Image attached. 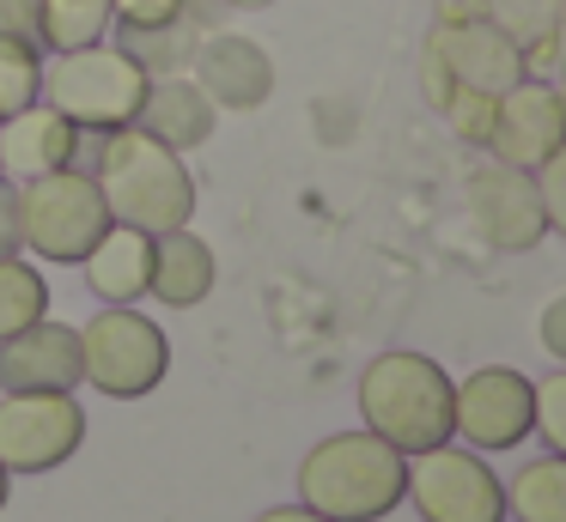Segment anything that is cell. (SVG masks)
I'll use <instances>...</instances> for the list:
<instances>
[{
	"label": "cell",
	"mask_w": 566,
	"mask_h": 522,
	"mask_svg": "<svg viewBox=\"0 0 566 522\" xmlns=\"http://www.w3.org/2000/svg\"><path fill=\"white\" fill-rule=\"evenodd\" d=\"M451 407H457V383L427 352L396 347L359 371V419L402 456L451 444Z\"/></svg>",
	"instance_id": "3957f363"
},
{
	"label": "cell",
	"mask_w": 566,
	"mask_h": 522,
	"mask_svg": "<svg viewBox=\"0 0 566 522\" xmlns=\"http://www.w3.org/2000/svg\"><path fill=\"white\" fill-rule=\"evenodd\" d=\"M7 492H13V473L0 468V504H7Z\"/></svg>",
	"instance_id": "d590c367"
},
{
	"label": "cell",
	"mask_w": 566,
	"mask_h": 522,
	"mask_svg": "<svg viewBox=\"0 0 566 522\" xmlns=\"http://www.w3.org/2000/svg\"><path fill=\"white\" fill-rule=\"evenodd\" d=\"M0 182H7V177H0Z\"/></svg>",
	"instance_id": "8d00e7d4"
},
{
	"label": "cell",
	"mask_w": 566,
	"mask_h": 522,
	"mask_svg": "<svg viewBox=\"0 0 566 522\" xmlns=\"http://www.w3.org/2000/svg\"><path fill=\"white\" fill-rule=\"evenodd\" d=\"M536 334H542V347H548V359H560V364H566V291H560V298L542 303Z\"/></svg>",
	"instance_id": "f546056e"
},
{
	"label": "cell",
	"mask_w": 566,
	"mask_h": 522,
	"mask_svg": "<svg viewBox=\"0 0 566 522\" xmlns=\"http://www.w3.org/2000/svg\"><path fill=\"white\" fill-rule=\"evenodd\" d=\"M189 79L208 92L213 109H262L274 97V55L256 36L213 31V36H196Z\"/></svg>",
	"instance_id": "5bb4252c"
},
{
	"label": "cell",
	"mask_w": 566,
	"mask_h": 522,
	"mask_svg": "<svg viewBox=\"0 0 566 522\" xmlns=\"http://www.w3.org/2000/svg\"><path fill=\"white\" fill-rule=\"evenodd\" d=\"M536 425V383L512 364H481L457 383L451 407V437H463L469 449H517Z\"/></svg>",
	"instance_id": "30bf717a"
},
{
	"label": "cell",
	"mask_w": 566,
	"mask_h": 522,
	"mask_svg": "<svg viewBox=\"0 0 566 522\" xmlns=\"http://www.w3.org/2000/svg\"><path fill=\"white\" fill-rule=\"evenodd\" d=\"M111 206V225H135L147 237L177 231L196 219V177H189L184 152L159 146L153 134H140L135 121L116 134H98V164H92Z\"/></svg>",
	"instance_id": "6da1fadb"
},
{
	"label": "cell",
	"mask_w": 566,
	"mask_h": 522,
	"mask_svg": "<svg viewBox=\"0 0 566 522\" xmlns=\"http://www.w3.org/2000/svg\"><path fill=\"white\" fill-rule=\"evenodd\" d=\"M220 7H232V12H269L274 0H220Z\"/></svg>",
	"instance_id": "836d02e7"
},
{
	"label": "cell",
	"mask_w": 566,
	"mask_h": 522,
	"mask_svg": "<svg viewBox=\"0 0 566 522\" xmlns=\"http://www.w3.org/2000/svg\"><path fill=\"white\" fill-rule=\"evenodd\" d=\"M530 432L542 437L548 456H566V371H548L536 383V425Z\"/></svg>",
	"instance_id": "484cf974"
},
{
	"label": "cell",
	"mask_w": 566,
	"mask_h": 522,
	"mask_svg": "<svg viewBox=\"0 0 566 522\" xmlns=\"http://www.w3.org/2000/svg\"><path fill=\"white\" fill-rule=\"evenodd\" d=\"M38 97H43V49L19 43V36H0V121L19 116Z\"/></svg>",
	"instance_id": "cb8c5ba5"
},
{
	"label": "cell",
	"mask_w": 566,
	"mask_h": 522,
	"mask_svg": "<svg viewBox=\"0 0 566 522\" xmlns=\"http://www.w3.org/2000/svg\"><path fill=\"white\" fill-rule=\"evenodd\" d=\"M256 522H329V516H317L311 504H274V510H262Z\"/></svg>",
	"instance_id": "1f68e13d"
},
{
	"label": "cell",
	"mask_w": 566,
	"mask_h": 522,
	"mask_svg": "<svg viewBox=\"0 0 566 522\" xmlns=\"http://www.w3.org/2000/svg\"><path fill=\"white\" fill-rule=\"evenodd\" d=\"M50 316V279L25 255H0V340Z\"/></svg>",
	"instance_id": "7402d4cb"
},
{
	"label": "cell",
	"mask_w": 566,
	"mask_h": 522,
	"mask_svg": "<svg viewBox=\"0 0 566 522\" xmlns=\"http://www.w3.org/2000/svg\"><path fill=\"white\" fill-rule=\"evenodd\" d=\"M536 194H542V219H548V231L566 237V146L548 158V164H536Z\"/></svg>",
	"instance_id": "4316f807"
},
{
	"label": "cell",
	"mask_w": 566,
	"mask_h": 522,
	"mask_svg": "<svg viewBox=\"0 0 566 522\" xmlns=\"http://www.w3.org/2000/svg\"><path fill=\"white\" fill-rule=\"evenodd\" d=\"M171 371V340L135 303H104L80 328V376L111 401H140Z\"/></svg>",
	"instance_id": "8992f818"
},
{
	"label": "cell",
	"mask_w": 566,
	"mask_h": 522,
	"mask_svg": "<svg viewBox=\"0 0 566 522\" xmlns=\"http://www.w3.org/2000/svg\"><path fill=\"white\" fill-rule=\"evenodd\" d=\"M74 152H80V128L62 116V109L43 104V97L0 121V177L7 182L50 177V170L74 164Z\"/></svg>",
	"instance_id": "9a60e30c"
},
{
	"label": "cell",
	"mask_w": 566,
	"mask_h": 522,
	"mask_svg": "<svg viewBox=\"0 0 566 522\" xmlns=\"http://www.w3.org/2000/svg\"><path fill=\"white\" fill-rule=\"evenodd\" d=\"M116 24L111 0H43L38 12V49L43 55H67V49L104 43Z\"/></svg>",
	"instance_id": "44dd1931"
},
{
	"label": "cell",
	"mask_w": 566,
	"mask_h": 522,
	"mask_svg": "<svg viewBox=\"0 0 566 522\" xmlns=\"http://www.w3.org/2000/svg\"><path fill=\"white\" fill-rule=\"evenodd\" d=\"M566 146V109L554 97V79H517L512 92L493 104V134L481 152L500 158V164H517V170H536L548 164L554 152Z\"/></svg>",
	"instance_id": "7c38bea8"
},
{
	"label": "cell",
	"mask_w": 566,
	"mask_h": 522,
	"mask_svg": "<svg viewBox=\"0 0 566 522\" xmlns=\"http://www.w3.org/2000/svg\"><path fill=\"white\" fill-rule=\"evenodd\" d=\"M38 12H43V0H0V36L38 43Z\"/></svg>",
	"instance_id": "f1b7e54d"
},
{
	"label": "cell",
	"mask_w": 566,
	"mask_h": 522,
	"mask_svg": "<svg viewBox=\"0 0 566 522\" xmlns=\"http://www.w3.org/2000/svg\"><path fill=\"white\" fill-rule=\"evenodd\" d=\"M427 49L444 67V79L463 85V92H481V97H505L517 79H530L517 43L493 19H451V24L432 19Z\"/></svg>",
	"instance_id": "8fae6325"
},
{
	"label": "cell",
	"mask_w": 566,
	"mask_h": 522,
	"mask_svg": "<svg viewBox=\"0 0 566 522\" xmlns=\"http://www.w3.org/2000/svg\"><path fill=\"white\" fill-rule=\"evenodd\" d=\"M116 24L123 31H153V24H171L189 12V0H111Z\"/></svg>",
	"instance_id": "83f0119b"
},
{
	"label": "cell",
	"mask_w": 566,
	"mask_h": 522,
	"mask_svg": "<svg viewBox=\"0 0 566 522\" xmlns=\"http://www.w3.org/2000/svg\"><path fill=\"white\" fill-rule=\"evenodd\" d=\"M439 19H488V0H439Z\"/></svg>",
	"instance_id": "d6a6232c"
},
{
	"label": "cell",
	"mask_w": 566,
	"mask_h": 522,
	"mask_svg": "<svg viewBox=\"0 0 566 522\" xmlns=\"http://www.w3.org/2000/svg\"><path fill=\"white\" fill-rule=\"evenodd\" d=\"M80 383V328L43 316L0 340V395H74Z\"/></svg>",
	"instance_id": "4fadbf2b"
},
{
	"label": "cell",
	"mask_w": 566,
	"mask_h": 522,
	"mask_svg": "<svg viewBox=\"0 0 566 522\" xmlns=\"http://www.w3.org/2000/svg\"><path fill=\"white\" fill-rule=\"evenodd\" d=\"M493 104H500V97H481V92H463V85H457L451 97H444V128L457 134V140L463 146H488V134H493Z\"/></svg>",
	"instance_id": "d4e9b609"
},
{
	"label": "cell",
	"mask_w": 566,
	"mask_h": 522,
	"mask_svg": "<svg viewBox=\"0 0 566 522\" xmlns=\"http://www.w3.org/2000/svg\"><path fill=\"white\" fill-rule=\"evenodd\" d=\"M220 279V262H213L208 237H196L189 225L159 231L153 237V274H147V298H159L165 310H196L201 298Z\"/></svg>",
	"instance_id": "e0dca14e"
},
{
	"label": "cell",
	"mask_w": 566,
	"mask_h": 522,
	"mask_svg": "<svg viewBox=\"0 0 566 522\" xmlns=\"http://www.w3.org/2000/svg\"><path fill=\"white\" fill-rule=\"evenodd\" d=\"M505 516L512 522H566V456H530L505 480Z\"/></svg>",
	"instance_id": "ffe728a7"
},
{
	"label": "cell",
	"mask_w": 566,
	"mask_h": 522,
	"mask_svg": "<svg viewBox=\"0 0 566 522\" xmlns=\"http://www.w3.org/2000/svg\"><path fill=\"white\" fill-rule=\"evenodd\" d=\"M19 189L13 182H0V255H19Z\"/></svg>",
	"instance_id": "4dcf8cb0"
},
{
	"label": "cell",
	"mask_w": 566,
	"mask_h": 522,
	"mask_svg": "<svg viewBox=\"0 0 566 522\" xmlns=\"http://www.w3.org/2000/svg\"><path fill=\"white\" fill-rule=\"evenodd\" d=\"M408 504L420 522H505V486L469 444H439L408 456Z\"/></svg>",
	"instance_id": "52a82bcc"
},
{
	"label": "cell",
	"mask_w": 566,
	"mask_h": 522,
	"mask_svg": "<svg viewBox=\"0 0 566 522\" xmlns=\"http://www.w3.org/2000/svg\"><path fill=\"white\" fill-rule=\"evenodd\" d=\"M554 97H560V109H566V55H560V73H554Z\"/></svg>",
	"instance_id": "e575fe53"
},
{
	"label": "cell",
	"mask_w": 566,
	"mask_h": 522,
	"mask_svg": "<svg viewBox=\"0 0 566 522\" xmlns=\"http://www.w3.org/2000/svg\"><path fill=\"white\" fill-rule=\"evenodd\" d=\"M135 128L153 134L159 146H171V152H196V146L213 140L220 109L208 104V92H201L189 73H165V79H147V97H140V109H135Z\"/></svg>",
	"instance_id": "2e32d148"
},
{
	"label": "cell",
	"mask_w": 566,
	"mask_h": 522,
	"mask_svg": "<svg viewBox=\"0 0 566 522\" xmlns=\"http://www.w3.org/2000/svg\"><path fill=\"white\" fill-rule=\"evenodd\" d=\"M80 267H86V286L98 303H140L147 298V274H153V237L135 225H111L86 249Z\"/></svg>",
	"instance_id": "ac0fdd59"
},
{
	"label": "cell",
	"mask_w": 566,
	"mask_h": 522,
	"mask_svg": "<svg viewBox=\"0 0 566 522\" xmlns=\"http://www.w3.org/2000/svg\"><path fill=\"white\" fill-rule=\"evenodd\" d=\"M196 24H189V12L184 19H171V24H153V31H123V49L140 61V73L147 79H165V73H177V67H189V55H196Z\"/></svg>",
	"instance_id": "603a6c76"
},
{
	"label": "cell",
	"mask_w": 566,
	"mask_h": 522,
	"mask_svg": "<svg viewBox=\"0 0 566 522\" xmlns=\"http://www.w3.org/2000/svg\"><path fill=\"white\" fill-rule=\"evenodd\" d=\"M86 444V407L74 395H0V468L50 473Z\"/></svg>",
	"instance_id": "ba28073f"
},
{
	"label": "cell",
	"mask_w": 566,
	"mask_h": 522,
	"mask_svg": "<svg viewBox=\"0 0 566 522\" xmlns=\"http://www.w3.org/2000/svg\"><path fill=\"white\" fill-rule=\"evenodd\" d=\"M408 492V456L378 432H335L298 461V504L329 522H384Z\"/></svg>",
	"instance_id": "7a4b0ae2"
},
{
	"label": "cell",
	"mask_w": 566,
	"mask_h": 522,
	"mask_svg": "<svg viewBox=\"0 0 566 522\" xmlns=\"http://www.w3.org/2000/svg\"><path fill=\"white\" fill-rule=\"evenodd\" d=\"M19 189V243H25L38 262H62L80 267L86 249L111 231V206H104V189L92 170L62 164L50 177L13 182Z\"/></svg>",
	"instance_id": "5b68a950"
},
{
	"label": "cell",
	"mask_w": 566,
	"mask_h": 522,
	"mask_svg": "<svg viewBox=\"0 0 566 522\" xmlns=\"http://www.w3.org/2000/svg\"><path fill=\"white\" fill-rule=\"evenodd\" d=\"M147 97V73L123 43H92L67 55H43V104L62 109L80 134H116L135 121Z\"/></svg>",
	"instance_id": "277c9868"
},
{
	"label": "cell",
	"mask_w": 566,
	"mask_h": 522,
	"mask_svg": "<svg viewBox=\"0 0 566 522\" xmlns=\"http://www.w3.org/2000/svg\"><path fill=\"white\" fill-rule=\"evenodd\" d=\"M488 19L517 43L530 73L554 67L566 49V0H488Z\"/></svg>",
	"instance_id": "d6986e66"
},
{
	"label": "cell",
	"mask_w": 566,
	"mask_h": 522,
	"mask_svg": "<svg viewBox=\"0 0 566 522\" xmlns=\"http://www.w3.org/2000/svg\"><path fill=\"white\" fill-rule=\"evenodd\" d=\"M463 206H469V225L481 231V243L500 249V255H530L542 237H548L542 194H536V170H517V164L488 158V164L469 170Z\"/></svg>",
	"instance_id": "9c48e42d"
}]
</instances>
